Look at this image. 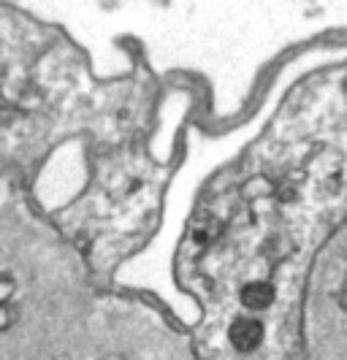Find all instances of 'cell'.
Wrapping results in <instances>:
<instances>
[{"label":"cell","mask_w":347,"mask_h":360,"mask_svg":"<svg viewBox=\"0 0 347 360\" xmlns=\"http://www.w3.org/2000/svg\"><path fill=\"white\" fill-rule=\"evenodd\" d=\"M260 339H263V328L255 320H236V323L231 325V342L241 352L255 349Z\"/></svg>","instance_id":"1"},{"label":"cell","mask_w":347,"mask_h":360,"mask_svg":"<svg viewBox=\"0 0 347 360\" xmlns=\"http://www.w3.org/2000/svg\"><path fill=\"white\" fill-rule=\"evenodd\" d=\"M272 298H275L272 288H269V285H260V282L247 285V288L241 290V304L250 309H266L272 304Z\"/></svg>","instance_id":"2"}]
</instances>
